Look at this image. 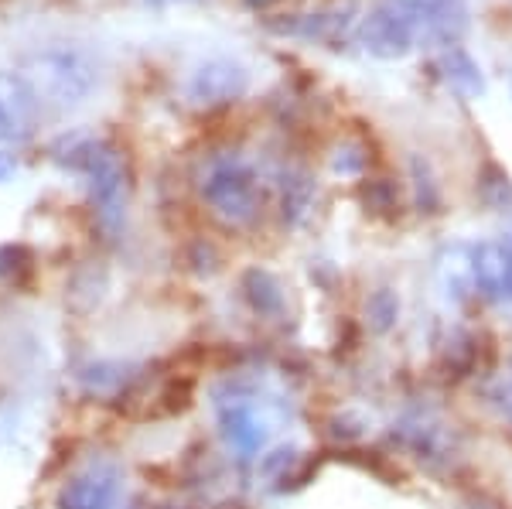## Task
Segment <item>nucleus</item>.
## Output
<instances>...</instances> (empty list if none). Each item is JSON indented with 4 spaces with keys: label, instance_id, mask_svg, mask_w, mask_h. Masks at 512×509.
<instances>
[{
    "label": "nucleus",
    "instance_id": "obj_1",
    "mask_svg": "<svg viewBox=\"0 0 512 509\" xmlns=\"http://www.w3.org/2000/svg\"><path fill=\"white\" fill-rule=\"evenodd\" d=\"M465 28V0H383L362 18L359 41L369 55L390 62L420 45L454 48Z\"/></svg>",
    "mask_w": 512,
    "mask_h": 509
},
{
    "label": "nucleus",
    "instance_id": "obj_2",
    "mask_svg": "<svg viewBox=\"0 0 512 509\" xmlns=\"http://www.w3.org/2000/svg\"><path fill=\"white\" fill-rule=\"evenodd\" d=\"M52 158L89 178V195H93L103 223L117 226L123 216V195H127V175H123L120 154L110 144L93 141V137H62L52 147Z\"/></svg>",
    "mask_w": 512,
    "mask_h": 509
},
{
    "label": "nucleus",
    "instance_id": "obj_3",
    "mask_svg": "<svg viewBox=\"0 0 512 509\" xmlns=\"http://www.w3.org/2000/svg\"><path fill=\"white\" fill-rule=\"evenodd\" d=\"M24 82L35 89L38 103L48 100L55 106H79L93 93L96 69L86 55L69 48H52L24 62Z\"/></svg>",
    "mask_w": 512,
    "mask_h": 509
},
{
    "label": "nucleus",
    "instance_id": "obj_4",
    "mask_svg": "<svg viewBox=\"0 0 512 509\" xmlns=\"http://www.w3.org/2000/svg\"><path fill=\"white\" fill-rule=\"evenodd\" d=\"M202 195L226 223H250L260 212V182L256 171L239 158H222L209 168L202 182Z\"/></svg>",
    "mask_w": 512,
    "mask_h": 509
},
{
    "label": "nucleus",
    "instance_id": "obj_5",
    "mask_svg": "<svg viewBox=\"0 0 512 509\" xmlns=\"http://www.w3.org/2000/svg\"><path fill=\"white\" fill-rule=\"evenodd\" d=\"M123 475L113 462H93L62 489V509H113L120 503Z\"/></svg>",
    "mask_w": 512,
    "mask_h": 509
},
{
    "label": "nucleus",
    "instance_id": "obj_6",
    "mask_svg": "<svg viewBox=\"0 0 512 509\" xmlns=\"http://www.w3.org/2000/svg\"><path fill=\"white\" fill-rule=\"evenodd\" d=\"M250 86V76L239 62L229 59H216L205 62L202 69L195 72L192 82H188V100L198 106H216V103H229L239 100Z\"/></svg>",
    "mask_w": 512,
    "mask_h": 509
},
{
    "label": "nucleus",
    "instance_id": "obj_7",
    "mask_svg": "<svg viewBox=\"0 0 512 509\" xmlns=\"http://www.w3.org/2000/svg\"><path fill=\"white\" fill-rule=\"evenodd\" d=\"M38 96L24 76L0 72V141H24L35 127Z\"/></svg>",
    "mask_w": 512,
    "mask_h": 509
},
{
    "label": "nucleus",
    "instance_id": "obj_8",
    "mask_svg": "<svg viewBox=\"0 0 512 509\" xmlns=\"http://www.w3.org/2000/svg\"><path fill=\"white\" fill-rule=\"evenodd\" d=\"M219 431L239 458H253L263 448V441H267V421H263V414L250 400H226V404H219Z\"/></svg>",
    "mask_w": 512,
    "mask_h": 509
},
{
    "label": "nucleus",
    "instance_id": "obj_9",
    "mask_svg": "<svg viewBox=\"0 0 512 509\" xmlns=\"http://www.w3.org/2000/svg\"><path fill=\"white\" fill-rule=\"evenodd\" d=\"M441 69H444V79H448L451 86L458 89V93H465V96H482V93H485L482 69H478L472 55L461 52L458 45H454V48H444Z\"/></svg>",
    "mask_w": 512,
    "mask_h": 509
},
{
    "label": "nucleus",
    "instance_id": "obj_10",
    "mask_svg": "<svg viewBox=\"0 0 512 509\" xmlns=\"http://www.w3.org/2000/svg\"><path fill=\"white\" fill-rule=\"evenodd\" d=\"M243 291H246L250 305L260 311V315H277V311L284 308L280 284L267 274V270H250V274L243 277Z\"/></svg>",
    "mask_w": 512,
    "mask_h": 509
},
{
    "label": "nucleus",
    "instance_id": "obj_11",
    "mask_svg": "<svg viewBox=\"0 0 512 509\" xmlns=\"http://www.w3.org/2000/svg\"><path fill=\"white\" fill-rule=\"evenodd\" d=\"M396 311H400V301H396L390 291H379L376 298L369 301V315H373L376 328H386V325H393Z\"/></svg>",
    "mask_w": 512,
    "mask_h": 509
},
{
    "label": "nucleus",
    "instance_id": "obj_12",
    "mask_svg": "<svg viewBox=\"0 0 512 509\" xmlns=\"http://www.w3.org/2000/svg\"><path fill=\"white\" fill-rule=\"evenodd\" d=\"M362 164H366V154H362V147H355V144L338 147L335 171H342V175H355V171H362Z\"/></svg>",
    "mask_w": 512,
    "mask_h": 509
},
{
    "label": "nucleus",
    "instance_id": "obj_13",
    "mask_svg": "<svg viewBox=\"0 0 512 509\" xmlns=\"http://www.w3.org/2000/svg\"><path fill=\"white\" fill-rule=\"evenodd\" d=\"M21 260H28V250L24 246H0V277H14L21 270Z\"/></svg>",
    "mask_w": 512,
    "mask_h": 509
},
{
    "label": "nucleus",
    "instance_id": "obj_14",
    "mask_svg": "<svg viewBox=\"0 0 512 509\" xmlns=\"http://www.w3.org/2000/svg\"><path fill=\"white\" fill-rule=\"evenodd\" d=\"M495 397H499V407H502V414H506V421L512 424V373L506 376V380L499 383V390H495Z\"/></svg>",
    "mask_w": 512,
    "mask_h": 509
},
{
    "label": "nucleus",
    "instance_id": "obj_15",
    "mask_svg": "<svg viewBox=\"0 0 512 509\" xmlns=\"http://www.w3.org/2000/svg\"><path fill=\"white\" fill-rule=\"evenodd\" d=\"M14 171H18V158H14V154H7V151H0V185H4Z\"/></svg>",
    "mask_w": 512,
    "mask_h": 509
},
{
    "label": "nucleus",
    "instance_id": "obj_16",
    "mask_svg": "<svg viewBox=\"0 0 512 509\" xmlns=\"http://www.w3.org/2000/svg\"><path fill=\"white\" fill-rule=\"evenodd\" d=\"M246 4H253V7H263V4H270V0H246Z\"/></svg>",
    "mask_w": 512,
    "mask_h": 509
},
{
    "label": "nucleus",
    "instance_id": "obj_17",
    "mask_svg": "<svg viewBox=\"0 0 512 509\" xmlns=\"http://www.w3.org/2000/svg\"><path fill=\"white\" fill-rule=\"evenodd\" d=\"M147 4H164V0H147Z\"/></svg>",
    "mask_w": 512,
    "mask_h": 509
}]
</instances>
